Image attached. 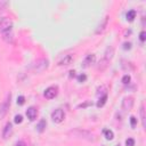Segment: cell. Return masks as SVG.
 <instances>
[{"label": "cell", "instance_id": "6da1fadb", "mask_svg": "<svg viewBox=\"0 0 146 146\" xmlns=\"http://www.w3.org/2000/svg\"><path fill=\"white\" fill-rule=\"evenodd\" d=\"M70 135L74 136L75 138H80V139H86L88 141H95L96 138L95 136L90 132V131H87V130H81V129H74L72 131L68 132Z\"/></svg>", "mask_w": 146, "mask_h": 146}, {"label": "cell", "instance_id": "7a4b0ae2", "mask_svg": "<svg viewBox=\"0 0 146 146\" xmlns=\"http://www.w3.org/2000/svg\"><path fill=\"white\" fill-rule=\"evenodd\" d=\"M49 67V60L47 58H40L33 64V70L36 73H42Z\"/></svg>", "mask_w": 146, "mask_h": 146}, {"label": "cell", "instance_id": "3957f363", "mask_svg": "<svg viewBox=\"0 0 146 146\" xmlns=\"http://www.w3.org/2000/svg\"><path fill=\"white\" fill-rule=\"evenodd\" d=\"M10 98H11V95L9 94V95H7L6 99L1 103V105H0V117H3L7 114L9 107H10Z\"/></svg>", "mask_w": 146, "mask_h": 146}, {"label": "cell", "instance_id": "277c9868", "mask_svg": "<svg viewBox=\"0 0 146 146\" xmlns=\"http://www.w3.org/2000/svg\"><path fill=\"white\" fill-rule=\"evenodd\" d=\"M13 29V22L7 18V17H1L0 18V32H6V31H10Z\"/></svg>", "mask_w": 146, "mask_h": 146}, {"label": "cell", "instance_id": "5b68a950", "mask_svg": "<svg viewBox=\"0 0 146 146\" xmlns=\"http://www.w3.org/2000/svg\"><path fill=\"white\" fill-rule=\"evenodd\" d=\"M51 119H52V121H54L55 123H60V122H63L64 119H65V113H64V111L60 110V108L55 110V111L51 113Z\"/></svg>", "mask_w": 146, "mask_h": 146}, {"label": "cell", "instance_id": "8992f818", "mask_svg": "<svg viewBox=\"0 0 146 146\" xmlns=\"http://www.w3.org/2000/svg\"><path fill=\"white\" fill-rule=\"evenodd\" d=\"M44 97L47 99H52L58 95V87L57 86H50L44 90Z\"/></svg>", "mask_w": 146, "mask_h": 146}, {"label": "cell", "instance_id": "52a82bcc", "mask_svg": "<svg viewBox=\"0 0 146 146\" xmlns=\"http://www.w3.org/2000/svg\"><path fill=\"white\" fill-rule=\"evenodd\" d=\"M133 104H135V100H133V97L131 96H127L122 99V108L124 111H130L133 107Z\"/></svg>", "mask_w": 146, "mask_h": 146}, {"label": "cell", "instance_id": "ba28073f", "mask_svg": "<svg viewBox=\"0 0 146 146\" xmlns=\"http://www.w3.org/2000/svg\"><path fill=\"white\" fill-rule=\"evenodd\" d=\"M95 62H96V55H95V54H89V55H87L86 58L83 59L82 66H83V67H89V66H91L92 64H95Z\"/></svg>", "mask_w": 146, "mask_h": 146}, {"label": "cell", "instance_id": "9c48e42d", "mask_svg": "<svg viewBox=\"0 0 146 146\" xmlns=\"http://www.w3.org/2000/svg\"><path fill=\"white\" fill-rule=\"evenodd\" d=\"M108 21H110V17L106 15V16H105V17L102 19V22L99 23V25L97 26V29H96L95 33H96V34H99V33L104 32V30L106 29V26H107V24H108Z\"/></svg>", "mask_w": 146, "mask_h": 146}, {"label": "cell", "instance_id": "30bf717a", "mask_svg": "<svg viewBox=\"0 0 146 146\" xmlns=\"http://www.w3.org/2000/svg\"><path fill=\"white\" fill-rule=\"evenodd\" d=\"M26 116H27V119L30 121H34L36 119V116H38V110L34 106L27 107V110H26Z\"/></svg>", "mask_w": 146, "mask_h": 146}, {"label": "cell", "instance_id": "8fae6325", "mask_svg": "<svg viewBox=\"0 0 146 146\" xmlns=\"http://www.w3.org/2000/svg\"><path fill=\"white\" fill-rule=\"evenodd\" d=\"M11 135H13V124L10 122H7L5 128H3V131H2V138L8 139Z\"/></svg>", "mask_w": 146, "mask_h": 146}, {"label": "cell", "instance_id": "7c38bea8", "mask_svg": "<svg viewBox=\"0 0 146 146\" xmlns=\"http://www.w3.org/2000/svg\"><path fill=\"white\" fill-rule=\"evenodd\" d=\"M73 60H74L73 55H65V56L58 62V65H60V66H67V65L72 64Z\"/></svg>", "mask_w": 146, "mask_h": 146}, {"label": "cell", "instance_id": "4fadbf2b", "mask_svg": "<svg viewBox=\"0 0 146 146\" xmlns=\"http://www.w3.org/2000/svg\"><path fill=\"white\" fill-rule=\"evenodd\" d=\"M1 38L5 42L7 43H11L13 40H14V34H13V31H6V32H2L1 33Z\"/></svg>", "mask_w": 146, "mask_h": 146}, {"label": "cell", "instance_id": "5bb4252c", "mask_svg": "<svg viewBox=\"0 0 146 146\" xmlns=\"http://www.w3.org/2000/svg\"><path fill=\"white\" fill-rule=\"evenodd\" d=\"M114 56V47L113 46H108L106 49H105V52H104V58L107 59V60H111Z\"/></svg>", "mask_w": 146, "mask_h": 146}, {"label": "cell", "instance_id": "9a60e30c", "mask_svg": "<svg viewBox=\"0 0 146 146\" xmlns=\"http://www.w3.org/2000/svg\"><path fill=\"white\" fill-rule=\"evenodd\" d=\"M108 64H110V60H107V59H105V58H102V59L98 62L97 70L100 71V72H103V71H105V70L108 67Z\"/></svg>", "mask_w": 146, "mask_h": 146}, {"label": "cell", "instance_id": "2e32d148", "mask_svg": "<svg viewBox=\"0 0 146 146\" xmlns=\"http://www.w3.org/2000/svg\"><path fill=\"white\" fill-rule=\"evenodd\" d=\"M46 128H47V121L44 119H41L36 124V131L41 133V132H43L46 130Z\"/></svg>", "mask_w": 146, "mask_h": 146}, {"label": "cell", "instance_id": "e0dca14e", "mask_svg": "<svg viewBox=\"0 0 146 146\" xmlns=\"http://www.w3.org/2000/svg\"><path fill=\"white\" fill-rule=\"evenodd\" d=\"M106 100H107V94H105V95H103V96H100L99 97V99H98V102H97V107H103L105 104H106Z\"/></svg>", "mask_w": 146, "mask_h": 146}, {"label": "cell", "instance_id": "ac0fdd59", "mask_svg": "<svg viewBox=\"0 0 146 146\" xmlns=\"http://www.w3.org/2000/svg\"><path fill=\"white\" fill-rule=\"evenodd\" d=\"M127 19L129 21V22H132L135 18H136V10L135 9H131V10H129L128 13H127Z\"/></svg>", "mask_w": 146, "mask_h": 146}, {"label": "cell", "instance_id": "d6986e66", "mask_svg": "<svg viewBox=\"0 0 146 146\" xmlns=\"http://www.w3.org/2000/svg\"><path fill=\"white\" fill-rule=\"evenodd\" d=\"M104 136H105V138L107 140H112L114 138V132L112 130H110V129H105L104 130Z\"/></svg>", "mask_w": 146, "mask_h": 146}, {"label": "cell", "instance_id": "ffe728a7", "mask_svg": "<svg viewBox=\"0 0 146 146\" xmlns=\"http://www.w3.org/2000/svg\"><path fill=\"white\" fill-rule=\"evenodd\" d=\"M140 117H141V124H143V128L146 127V122H145V108H144V105L141 104L140 106Z\"/></svg>", "mask_w": 146, "mask_h": 146}, {"label": "cell", "instance_id": "44dd1931", "mask_svg": "<svg viewBox=\"0 0 146 146\" xmlns=\"http://www.w3.org/2000/svg\"><path fill=\"white\" fill-rule=\"evenodd\" d=\"M14 122H15L16 124L22 123V122H23V116H22L21 114H16V115H15V117H14Z\"/></svg>", "mask_w": 146, "mask_h": 146}, {"label": "cell", "instance_id": "7402d4cb", "mask_svg": "<svg viewBox=\"0 0 146 146\" xmlns=\"http://www.w3.org/2000/svg\"><path fill=\"white\" fill-rule=\"evenodd\" d=\"M130 80H131V76L129 74H124L123 78H122V83L128 84V83H130Z\"/></svg>", "mask_w": 146, "mask_h": 146}, {"label": "cell", "instance_id": "603a6c76", "mask_svg": "<svg viewBox=\"0 0 146 146\" xmlns=\"http://www.w3.org/2000/svg\"><path fill=\"white\" fill-rule=\"evenodd\" d=\"M130 124H131V128H135V127H136V124H137V119H136V116H133V115L130 116Z\"/></svg>", "mask_w": 146, "mask_h": 146}, {"label": "cell", "instance_id": "cb8c5ba5", "mask_svg": "<svg viewBox=\"0 0 146 146\" xmlns=\"http://www.w3.org/2000/svg\"><path fill=\"white\" fill-rule=\"evenodd\" d=\"M78 81L79 82H84L86 80H87V75L84 74V73H82V74H80V75H78Z\"/></svg>", "mask_w": 146, "mask_h": 146}, {"label": "cell", "instance_id": "d4e9b609", "mask_svg": "<svg viewBox=\"0 0 146 146\" xmlns=\"http://www.w3.org/2000/svg\"><path fill=\"white\" fill-rule=\"evenodd\" d=\"M17 104L18 105H24L25 104V97L24 96H18L17 97Z\"/></svg>", "mask_w": 146, "mask_h": 146}, {"label": "cell", "instance_id": "484cf974", "mask_svg": "<svg viewBox=\"0 0 146 146\" xmlns=\"http://www.w3.org/2000/svg\"><path fill=\"white\" fill-rule=\"evenodd\" d=\"M125 146H135V139L133 138H128L125 140Z\"/></svg>", "mask_w": 146, "mask_h": 146}, {"label": "cell", "instance_id": "4316f807", "mask_svg": "<svg viewBox=\"0 0 146 146\" xmlns=\"http://www.w3.org/2000/svg\"><path fill=\"white\" fill-rule=\"evenodd\" d=\"M139 39H140L141 42H144V41L146 40V32H145V31H141V32L139 33Z\"/></svg>", "mask_w": 146, "mask_h": 146}, {"label": "cell", "instance_id": "83f0119b", "mask_svg": "<svg viewBox=\"0 0 146 146\" xmlns=\"http://www.w3.org/2000/svg\"><path fill=\"white\" fill-rule=\"evenodd\" d=\"M123 49H125V50L131 49V43H130V42H124V43H123Z\"/></svg>", "mask_w": 146, "mask_h": 146}, {"label": "cell", "instance_id": "f1b7e54d", "mask_svg": "<svg viewBox=\"0 0 146 146\" xmlns=\"http://www.w3.org/2000/svg\"><path fill=\"white\" fill-rule=\"evenodd\" d=\"M89 105H92V103H91V102H86V103H83V104H80L79 107L84 108V107H87V106H89Z\"/></svg>", "mask_w": 146, "mask_h": 146}, {"label": "cell", "instance_id": "f546056e", "mask_svg": "<svg viewBox=\"0 0 146 146\" xmlns=\"http://www.w3.org/2000/svg\"><path fill=\"white\" fill-rule=\"evenodd\" d=\"M15 146H27V145H26V143H25V141L19 140V141H17V143L15 144Z\"/></svg>", "mask_w": 146, "mask_h": 146}, {"label": "cell", "instance_id": "4dcf8cb0", "mask_svg": "<svg viewBox=\"0 0 146 146\" xmlns=\"http://www.w3.org/2000/svg\"><path fill=\"white\" fill-rule=\"evenodd\" d=\"M6 6H7V2H6V1H3V0H0V10H2Z\"/></svg>", "mask_w": 146, "mask_h": 146}, {"label": "cell", "instance_id": "1f68e13d", "mask_svg": "<svg viewBox=\"0 0 146 146\" xmlns=\"http://www.w3.org/2000/svg\"><path fill=\"white\" fill-rule=\"evenodd\" d=\"M75 76V71L74 70H71L70 71V78H74Z\"/></svg>", "mask_w": 146, "mask_h": 146}, {"label": "cell", "instance_id": "d6a6232c", "mask_svg": "<svg viewBox=\"0 0 146 146\" xmlns=\"http://www.w3.org/2000/svg\"><path fill=\"white\" fill-rule=\"evenodd\" d=\"M115 146H120V145H115Z\"/></svg>", "mask_w": 146, "mask_h": 146}]
</instances>
